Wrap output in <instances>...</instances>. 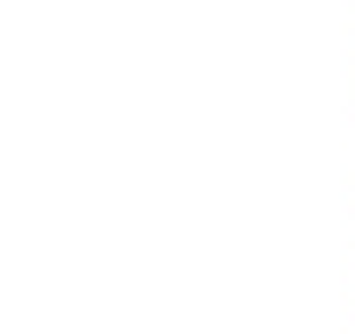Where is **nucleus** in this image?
<instances>
[]
</instances>
